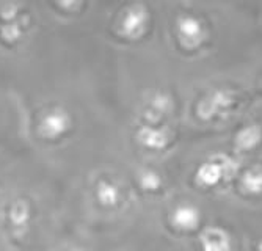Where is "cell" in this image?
Here are the masks:
<instances>
[{"label": "cell", "instance_id": "6da1fadb", "mask_svg": "<svg viewBox=\"0 0 262 251\" xmlns=\"http://www.w3.org/2000/svg\"><path fill=\"white\" fill-rule=\"evenodd\" d=\"M178 36L187 49H196L206 38L203 22L195 16H181L178 19Z\"/></svg>", "mask_w": 262, "mask_h": 251}, {"label": "cell", "instance_id": "7a4b0ae2", "mask_svg": "<svg viewBox=\"0 0 262 251\" xmlns=\"http://www.w3.org/2000/svg\"><path fill=\"white\" fill-rule=\"evenodd\" d=\"M234 104V96L228 89H215L207 98L201 101L198 105V117L209 121L222 115L223 111H228Z\"/></svg>", "mask_w": 262, "mask_h": 251}, {"label": "cell", "instance_id": "3957f363", "mask_svg": "<svg viewBox=\"0 0 262 251\" xmlns=\"http://www.w3.org/2000/svg\"><path fill=\"white\" fill-rule=\"evenodd\" d=\"M148 19H149V14H148L145 7H141V5L130 7L126 11V14L123 16V20H121L123 35H126L130 39L141 36L143 32L146 30Z\"/></svg>", "mask_w": 262, "mask_h": 251}, {"label": "cell", "instance_id": "277c9868", "mask_svg": "<svg viewBox=\"0 0 262 251\" xmlns=\"http://www.w3.org/2000/svg\"><path fill=\"white\" fill-rule=\"evenodd\" d=\"M69 127V117L61 108H55L47 111L39 123V133L44 139H57L63 135Z\"/></svg>", "mask_w": 262, "mask_h": 251}, {"label": "cell", "instance_id": "5b68a950", "mask_svg": "<svg viewBox=\"0 0 262 251\" xmlns=\"http://www.w3.org/2000/svg\"><path fill=\"white\" fill-rule=\"evenodd\" d=\"M201 221V212L192 204H181L171 215V223L181 231H193Z\"/></svg>", "mask_w": 262, "mask_h": 251}, {"label": "cell", "instance_id": "8992f818", "mask_svg": "<svg viewBox=\"0 0 262 251\" xmlns=\"http://www.w3.org/2000/svg\"><path fill=\"white\" fill-rule=\"evenodd\" d=\"M203 251H231L229 236L220 227H209L201 234Z\"/></svg>", "mask_w": 262, "mask_h": 251}, {"label": "cell", "instance_id": "52a82bcc", "mask_svg": "<svg viewBox=\"0 0 262 251\" xmlns=\"http://www.w3.org/2000/svg\"><path fill=\"white\" fill-rule=\"evenodd\" d=\"M137 140L148 149L159 151V149H163L166 145H168L170 136L162 129H157V127H152V126H145V127H141L138 130Z\"/></svg>", "mask_w": 262, "mask_h": 251}, {"label": "cell", "instance_id": "ba28073f", "mask_svg": "<svg viewBox=\"0 0 262 251\" xmlns=\"http://www.w3.org/2000/svg\"><path fill=\"white\" fill-rule=\"evenodd\" d=\"M223 177H226L223 162H206L196 173V180L203 187L217 186Z\"/></svg>", "mask_w": 262, "mask_h": 251}, {"label": "cell", "instance_id": "9c48e42d", "mask_svg": "<svg viewBox=\"0 0 262 251\" xmlns=\"http://www.w3.org/2000/svg\"><path fill=\"white\" fill-rule=\"evenodd\" d=\"M262 140V130L257 126H247L235 135V146L241 151L254 149Z\"/></svg>", "mask_w": 262, "mask_h": 251}, {"label": "cell", "instance_id": "30bf717a", "mask_svg": "<svg viewBox=\"0 0 262 251\" xmlns=\"http://www.w3.org/2000/svg\"><path fill=\"white\" fill-rule=\"evenodd\" d=\"M96 195H98L99 202L102 204V206H107V208H115L121 199V190L118 189L113 182L105 180V179L101 180L98 184Z\"/></svg>", "mask_w": 262, "mask_h": 251}, {"label": "cell", "instance_id": "8fae6325", "mask_svg": "<svg viewBox=\"0 0 262 251\" xmlns=\"http://www.w3.org/2000/svg\"><path fill=\"white\" fill-rule=\"evenodd\" d=\"M242 187L253 195L262 193V171L257 168L247 171L242 177Z\"/></svg>", "mask_w": 262, "mask_h": 251}, {"label": "cell", "instance_id": "7c38bea8", "mask_svg": "<svg viewBox=\"0 0 262 251\" xmlns=\"http://www.w3.org/2000/svg\"><path fill=\"white\" fill-rule=\"evenodd\" d=\"M138 182L141 189H145L148 192H156L162 187V177L159 173H156L154 170H141L138 173Z\"/></svg>", "mask_w": 262, "mask_h": 251}, {"label": "cell", "instance_id": "4fadbf2b", "mask_svg": "<svg viewBox=\"0 0 262 251\" xmlns=\"http://www.w3.org/2000/svg\"><path fill=\"white\" fill-rule=\"evenodd\" d=\"M149 108H151L152 113H156L157 118H160V117L166 115V113H168V111L173 108V102H171L170 96L159 93V95H156V96L151 99Z\"/></svg>", "mask_w": 262, "mask_h": 251}, {"label": "cell", "instance_id": "5bb4252c", "mask_svg": "<svg viewBox=\"0 0 262 251\" xmlns=\"http://www.w3.org/2000/svg\"><path fill=\"white\" fill-rule=\"evenodd\" d=\"M27 218H29V209H27V206H26V204H22V202H17L16 206L13 208V211H11V220H13V223L17 224V226H20Z\"/></svg>", "mask_w": 262, "mask_h": 251}, {"label": "cell", "instance_id": "9a60e30c", "mask_svg": "<svg viewBox=\"0 0 262 251\" xmlns=\"http://www.w3.org/2000/svg\"><path fill=\"white\" fill-rule=\"evenodd\" d=\"M259 251H262V242L259 243Z\"/></svg>", "mask_w": 262, "mask_h": 251}]
</instances>
